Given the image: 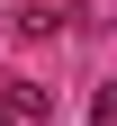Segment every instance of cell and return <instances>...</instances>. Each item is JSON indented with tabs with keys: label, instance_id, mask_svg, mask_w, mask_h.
Segmentation results:
<instances>
[{
	"label": "cell",
	"instance_id": "obj_2",
	"mask_svg": "<svg viewBox=\"0 0 117 126\" xmlns=\"http://www.w3.org/2000/svg\"><path fill=\"white\" fill-rule=\"evenodd\" d=\"M0 126H18V117H9V108H0Z\"/></svg>",
	"mask_w": 117,
	"mask_h": 126
},
{
	"label": "cell",
	"instance_id": "obj_1",
	"mask_svg": "<svg viewBox=\"0 0 117 126\" xmlns=\"http://www.w3.org/2000/svg\"><path fill=\"white\" fill-rule=\"evenodd\" d=\"M0 108H9L18 126H36V117H54V90L45 81H0Z\"/></svg>",
	"mask_w": 117,
	"mask_h": 126
}]
</instances>
